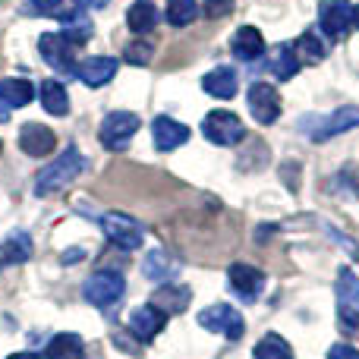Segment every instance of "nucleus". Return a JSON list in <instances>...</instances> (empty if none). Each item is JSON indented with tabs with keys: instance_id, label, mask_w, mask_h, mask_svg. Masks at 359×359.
<instances>
[{
	"instance_id": "f257e3e1",
	"label": "nucleus",
	"mask_w": 359,
	"mask_h": 359,
	"mask_svg": "<svg viewBox=\"0 0 359 359\" xmlns=\"http://www.w3.org/2000/svg\"><path fill=\"white\" fill-rule=\"evenodd\" d=\"M86 155H82L76 145H67V149L60 151V158H54V161L48 164L44 170H38L35 177V196H54V192L67 189L73 180L82 177V170H86Z\"/></svg>"
},
{
	"instance_id": "f03ea898",
	"label": "nucleus",
	"mask_w": 359,
	"mask_h": 359,
	"mask_svg": "<svg viewBox=\"0 0 359 359\" xmlns=\"http://www.w3.org/2000/svg\"><path fill=\"white\" fill-rule=\"evenodd\" d=\"M123 293H126V278L120 271H114V268H101V271L88 274L86 284H82L86 303H92L101 312H111L114 306H120Z\"/></svg>"
},
{
	"instance_id": "7ed1b4c3",
	"label": "nucleus",
	"mask_w": 359,
	"mask_h": 359,
	"mask_svg": "<svg viewBox=\"0 0 359 359\" xmlns=\"http://www.w3.org/2000/svg\"><path fill=\"white\" fill-rule=\"evenodd\" d=\"M98 224L107 240H111L114 246L126 249V252H133V249H139L145 243V227L136 217L123 215V211H104V215L98 217Z\"/></svg>"
},
{
	"instance_id": "20e7f679",
	"label": "nucleus",
	"mask_w": 359,
	"mask_h": 359,
	"mask_svg": "<svg viewBox=\"0 0 359 359\" xmlns=\"http://www.w3.org/2000/svg\"><path fill=\"white\" fill-rule=\"evenodd\" d=\"M299 126H303V133L312 142H328V139L359 126V107H337L328 117H306Z\"/></svg>"
},
{
	"instance_id": "39448f33",
	"label": "nucleus",
	"mask_w": 359,
	"mask_h": 359,
	"mask_svg": "<svg viewBox=\"0 0 359 359\" xmlns=\"http://www.w3.org/2000/svg\"><path fill=\"white\" fill-rule=\"evenodd\" d=\"M334 297H337V322L347 334L359 331V278L350 268H341L334 284Z\"/></svg>"
},
{
	"instance_id": "423d86ee",
	"label": "nucleus",
	"mask_w": 359,
	"mask_h": 359,
	"mask_svg": "<svg viewBox=\"0 0 359 359\" xmlns=\"http://www.w3.org/2000/svg\"><path fill=\"white\" fill-rule=\"evenodd\" d=\"M139 126H142V120H139L133 111H111L104 120H101L98 139H101V145H104V149L123 151L126 145L133 142V136L139 133Z\"/></svg>"
},
{
	"instance_id": "0eeeda50",
	"label": "nucleus",
	"mask_w": 359,
	"mask_h": 359,
	"mask_svg": "<svg viewBox=\"0 0 359 359\" xmlns=\"http://www.w3.org/2000/svg\"><path fill=\"white\" fill-rule=\"evenodd\" d=\"M198 325H202L205 331H211V334L227 337V341H240L243 331H246L243 316L227 303H215V306H208V309H202L198 312Z\"/></svg>"
},
{
	"instance_id": "6e6552de",
	"label": "nucleus",
	"mask_w": 359,
	"mask_h": 359,
	"mask_svg": "<svg viewBox=\"0 0 359 359\" xmlns=\"http://www.w3.org/2000/svg\"><path fill=\"white\" fill-rule=\"evenodd\" d=\"M202 136L208 139L211 145H224V149H230V145L243 142L246 126H243V120L230 111H211L208 117L202 120Z\"/></svg>"
},
{
	"instance_id": "1a4fd4ad",
	"label": "nucleus",
	"mask_w": 359,
	"mask_h": 359,
	"mask_svg": "<svg viewBox=\"0 0 359 359\" xmlns=\"http://www.w3.org/2000/svg\"><path fill=\"white\" fill-rule=\"evenodd\" d=\"M73 50L76 48L60 35V32H44V35L38 38V54H41V60L60 76H76Z\"/></svg>"
},
{
	"instance_id": "9d476101",
	"label": "nucleus",
	"mask_w": 359,
	"mask_h": 359,
	"mask_svg": "<svg viewBox=\"0 0 359 359\" xmlns=\"http://www.w3.org/2000/svg\"><path fill=\"white\" fill-rule=\"evenodd\" d=\"M246 104H249L252 120L262 126H271L274 120L280 117V95H278V88L268 86V82H252V86H249Z\"/></svg>"
},
{
	"instance_id": "9b49d317",
	"label": "nucleus",
	"mask_w": 359,
	"mask_h": 359,
	"mask_svg": "<svg viewBox=\"0 0 359 359\" xmlns=\"http://www.w3.org/2000/svg\"><path fill=\"white\" fill-rule=\"evenodd\" d=\"M227 280H230V290H233L243 303H255V299L262 297V290H265V274L252 265H243V262L230 265Z\"/></svg>"
},
{
	"instance_id": "f8f14e48",
	"label": "nucleus",
	"mask_w": 359,
	"mask_h": 359,
	"mask_svg": "<svg viewBox=\"0 0 359 359\" xmlns=\"http://www.w3.org/2000/svg\"><path fill=\"white\" fill-rule=\"evenodd\" d=\"M318 25H322L325 35L344 38L347 29L353 25V6H350V0H322V6H318Z\"/></svg>"
},
{
	"instance_id": "ddd939ff",
	"label": "nucleus",
	"mask_w": 359,
	"mask_h": 359,
	"mask_svg": "<svg viewBox=\"0 0 359 359\" xmlns=\"http://www.w3.org/2000/svg\"><path fill=\"white\" fill-rule=\"evenodd\" d=\"M164 322H168V316H164L158 306L145 303V306H139V309H133V316H130V331L136 334V341L151 344V341H155V337L164 331Z\"/></svg>"
},
{
	"instance_id": "4468645a",
	"label": "nucleus",
	"mask_w": 359,
	"mask_h": 359,
	"mask_svg": "<svg viewBox=\"0 0 359 359\" xmlns=\"http://www.w3.org/2000/svg\"><path fill=\"white\" fill-rule=\"evenodd\" d=\"M19 149L29 158H48L57 149V136L44 123H25L19 130Z\"/></svg>"
},
{
	"instance_id": "2eb2a0df",
	"label": "nucleus",
	"mask_w": 359,
	"mask_h": 359,
	"mask_svg": "<svg viewBox=\"0 0 359 359\" xmlns=\"http://www.w3.org/2000/svg\"><path fill=\"white\" fill-rule=\"evenodd\" d=\"M117 67H120V60L98 54V57H86V60L76 63V76H79L88 88H101L117 76Z\"/></svg>"
},
{
	"instance_id": "dca6fc26",
	"label": "nucleus",
	"mask_w": 359,
	"mask_h": 359,
	"mask_svg": "<svg viewBox=\"0 0 359 359\" xmlns=\"http://www.w3.org/2000/svg\"><path fill=\"white\" fill-rule=\"evenodd\" d=\"M151 136H155V149L158 151H174L180 145L189 142V126L180 123L174 117H155L151 123Z\"/></svg>"
},
{
	"instance_id": "f3484780",
	"label": "nucleus",
	"mask_w": 359,
	"mask_h": 359,
	"mask_svg": "<svg viewBox=\"0 0 359 359\" xmlns=\"http://www.w3.org/2000/svg\"><path fill=\"white\" fill-rule=\"evenodd\" d=\"M177 271H180V262L170 252H164V249H151L142 262V274L149 280H155V284H170L177 278Z\"/></svg>"
},
{
	"instance_id": "a211bd4d",
	"label": "nucleus",
	"mask_w": 359,
	"mask_h": 359,
	"mask_svg": "<svg viewBox=\"0 0 359 359\" xmlns=\"http://www.w3.org/2000/svg\"><path fill=\"white\" fill-rule=\"evenodd\" d=\"M230 50H233L236 60L252 63V60H259V57L265 54V38H262L259 29H252V25H243V29H236L233 41H230Z\"/></svg>"
},
{
	"instance_id": "6ab92c4d",
	"label": "nucleus",
	"mask_w": 359,
	"mask_h": 359,
	"mask_svg": "<svg viewBox=\"0 0 359 359\" xmlns=\"http://www.w3.org/2000/svg\"><path fill=\"white\" fill-rule=\"evenodd\" d=\"M63 25H60V35L67 38L73 48H82V44L92 38V32H95V25H92V19L82 13V6H73V10H63Z\"/></svg>"
},
{
	"instance_id": "aec40b11",
	"label": "nucleus",
	"mask_w": 359,
	"mask_h": 359,
	"mask_svg": "<svg viewBox=\"0 0 359 359\" xmlns=\"http://www.w3.org/2000/svg\"><path fill=\"white\" fill-rule=\"evenodd\" d=\"M202 88L211 95V98H221V101H230L240 88V79L230 67H215L211 73L202 76Z\"/></svg>"
},
{
	"instance_id": "412c9836",
	"label": "nucleus",
	"mask_w": 359,
	"mask_h": 359,
	"mask_svg": "<svg viewBox=\"0 0 359 359\" xmlns=\"http://www.w3.org/2000/svg\"><path fill=\"white\" fill-rule=\"evenodd\" d=\"M38 98H41V107L50 117H67L69 114V95L60 79H44L38 86Z\"/></svg>"
},
{
	"instance_id": "4be33fe9",
	"label": "nucleus",
	"mask_w": 359,
	"mask_h": 359,
	"mask_svg": "<svg viewBox=\"0 0 359 359\" xmlns=\"http://www.w3.org/2000/svg\"><path fill=\"white\" fill-rule=\"evenodd\" d=\"M192 293L189 287H174V284H161L158 287V293L151 297V306H158V309L164 312V316H180V312H186V306H189Z\"/></svg>"
},
{
	"instance_id": "5701e85b",
	"label": "nucleus",
	"mask_w": 359,
	"mask_h": 359,
	"mask_svg": "<svg viewBox=\"0 0 359 359\" xmlns=\"http://www.w3.org/2000/svg\"><path fill=\"white\" fill-rule=\"evenodd\" d=\"M44 356H48V359H82V356H86V344H82L79 334L63 331V334H54L48 341Z\"/></svg>"
},
{
	"instance_id": "b1692460",
	"label": "nucleus",
	"mask_w": 359,
	"mask_h": 359,
	"mask_svg": "<svg viewBox=\"0 0 359 359\" xmlns=\"http://www.w3.org/2000/svg\"><path fill=\"white\" fill-rule=\"evenodd\" d=\"M268 67H271V76L278 82L293 79V76L299 73V60H297V50H293V44H278V48L271 50V60H268Z\"/></svg>"
},
{
	"instance_id": "393cba45",
	"label": "nucleus",
	"mask_w": 359,
	"mask_h": 359,
	"mask_svg": "<svg viewBox=\"0 0 359 359\" xmlns=\"http://www.w3.org/2000/svg\"><path fill=\"white\" fill-rule=\"evenodd\" d=\"M32 259V236L25 230H13L10 236L0 246V262H10V265H22Z\"/></svg>"
},
{
	"instance_id": "a878e982",
	"label": "nucleus",
	"mask_w": 359,
	"mask_h": 359,
	"mask_svg": "<svg viewBox=\"0 0 359 359\" xmlns=\"http://www.w3.org/2000/svg\"><path fill=\"white\" fill-rule=\"evenodd\" d=\"M126 25H130L136 35H145V32H151L158 25V10L151 0H136V4H130V10H126Z\"/></svg>"
},
{
	"instance_id": "bb28decb",
	"label": "nucleus",
	"mask_w": 359,
	"mask_h": 359,
	"mask_svg": "<svg viewBox=\"0 0 359 359\" xmlns=\"http://www.w3.org/2000/svg\"><path fill=\"white\" fill-rule=\"evenodd\" d=\"M293 50H297V60L303 63H322L328 57V44L322 41L318 32H303L297 38V44H293Z\"/></svg>"
},
{
	"instance_id": "cd10ccee",
	"label": "nucleus",
	"mask_w": 359,
	"mask_h": 359,
	"mask_svg": "<svg viewBox=\"0 0 359 359\" xmlns=\"http://www.w3.org/2000/svg\"><path fill=\"white\" fill-rule=\"evenodd\" d=\"M35 98V86L25 79H4L0 82V101H6L10 107H25Z\"/></svg>"
},
{
	"instance_id": "c85d7f7f",
	"label": "nucleus",
	"mask_w": 359,
	"mask_h": 359,
	"mask_svg": "<svg viewBox=\"0 0 359 359\" xmlns=\"http://www.w3.org/2000/svg\"><path fill=\"white\" fill-rule=\"evenodd\" d=\"M255 359H297L290 350V344L284 341L280 334H265L259 344H255Z\"/></svg>"
},
{
	"instance_id": "c756f323",
	"label": "nucleus",
	"mask_w": 359,
	"mask_h": 359,
	"mask_svg": "<svg viewBox=\"0 0 359 359\" xmlns=\"http://www.w3.org/2000/svg\"><path fill=\"white\" fill-rule=\"evenodd\" d=\"M198 4L196 0H168V22L177 29H186L189 22H196Z\"/></svg>"
},
{
	"instance_id": "7c9ffc66",
	"label": "nucleus",
	"mask_w": 359,
	"mask_h": 359,
	"mask_svg": "<svg viewBox=\"0 0 359 359\" xmlns=\"http://www.w3.org/2000/svg\"><path fill=\"white\" fill-rule=\"evenodd\" d=\"M151 44H145V41H133L130 48L123 50V60L126 63H133V67H149V60H151Z\"/></svg>"
},
{
	"instance_id": "2f4dec72",
	"label": "nucleus",
	"mask_w": 359,
	"mask_h": 359,
	"mask_svg": "<svg viewBox=\"0 0 359 359\" xmlns=\"http://www.w3.org/2000/svg\"><path fill=\"white\" fill-rule=\"evenodd\" d=\"M29 13L35 16H63V0H29Z\"/></svg>"
},
{
	"instance_id": "473e14b6",
	"label": "nucleus",
	"mask_w": 359,
	"mask_h": 359,
	"mask_svg": "<svg viewBox=\"0 0 359 359\" xmlns=\"http://www.w3.org/2000/svg\"><path fill=\"white\" fill-rule=\"evenodd\" d=\"M328 359H359V350L350 347V344H334L328 350Z\"/></svg>"
},
{
	"instance_id": "72a5a7b5",
	"label": "nucleus",
	"mask_w": 359,
	"mask_h": 359,
	"mask_svg": "<svg viewBox=\"0 0 359 359\" xmlns=\"http://www.w3.org/2000/svg\"><path fill=\"white\" fill-rule=\"evenodd\" d=\"M230 6H233V0H208L211 16H224V13H230Z\"/></svg>"
},
{
	"instance_id": "f704fd0d",
	"label": "nucleus",
	"mask_w": 359,
	"mask_h": 359,
	"mask_svg": "<svg viewBox=\"0 0 359 359\" xmlns=\"http://www.w3.org/2000/svg\"><path fill=\"white\" fill-rule=\"evenodd\" d=\"M82 255H86V249H69V252L60 255V262H63V265H73V262L82 259Z\"/></svg>"
},
{
	"instance_id": "c9c22d12",
	"label": "nucleus",
	"mask_w": 359,
	"mask_h": 359,
	"mask_svg": "<svg viewBox=\"0 0 359 359\" xmlns=\"http://www.w3.org/2000/svg\"><path fill=\"white\" fill-rule=\"evenodd\" d=\"M76 4H79V6H88V10H104L111 0H76Z\"/></svg>"
},
{
	"instance_id": "e433bc0d",
	"label": "nucleus",
	"mask_w": 359,
	"mask_h": 359,
	"mask_svg": "<svg viewBox=\"0 0 359 359\" xmlns=\"http://www.w3.org/2000/svg\"><path fill=\"white\" fill-rule=\"evenodd\" d=\"M10 111H13V107L6 104V101H0V123H4V120H10Z\"/></svg>"
},
{
	"instance_id": "4c0bfd02",
	"label": "nucleus",
	"mask_w": 359,
	"mask_h": 359,
	"mask_svg": "<svg viewBox=\"0 0 359 359\" xmlns=\"http://www.w3.org/2000/svg\"><path fill=\"white\" fill-rule=\"evenodd\" d=\"M6 359H41L38 353H13V356H6Z\"/></svg>"
},
{
	"instance_id": "58836bf2",
	"label": "nucleus",
	"mask_w": 359,
	"mask_h": 359,
	"mask_svg": "<svg viewBox=\"0 0 359 359\" xmlns=\"http://www.w3.org/2000/svg\"><path fill=\"white\" fill-rule=\"evenodd\" d=\"M353 25L359 29V6H353Z\"/></svg>"
},
{
	"instance_id": "ea45409f",
	"label": "nucleus",
	"mask_w": 359,
	"mask_h": 359,
	"mask_svg": "<svg viewBox=\"0 0 359 359\" xmlns=\"http://www.w3.org/2000/svg\"><path fill=\"white\" fill-rule=\"evenodd\" d=\"M0 265H4V262H0Z\"/></svg>"
},
{
	"instance_id": "a19ab883",
	"label": "nucleus",
	"mask_w": 359,
	"mask_h": 359,
	"mask_svg": "<svg viewBox=\"0 0 359 359\" xmlns=\"http://www.w3.org/2000/svg\"><path fill=\"white\" fill-rule=\"evenodd\" d=\"M0 149H4V145H0Z\"/></svg>"
}]
</instances>
